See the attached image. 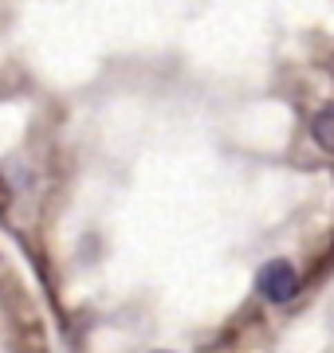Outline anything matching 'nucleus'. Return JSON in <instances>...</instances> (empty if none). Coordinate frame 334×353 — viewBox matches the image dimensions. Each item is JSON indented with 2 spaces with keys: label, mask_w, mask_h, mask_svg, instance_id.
Listing matches in <instances>:
<instances>
[{
  "label": "nucleus",
  "mask_w": 334,
  "mask_h": 353,
  "mask_svg": "<svg viewBox=\"0 0 334 353\" xmlns=\"http://www.w3.org/2000/svg\"><path fill=\"white\" fill-rule=\"evenodd\" d=\"M256 290L268 299V303L283 306V303H291L299 294V275H295V267L287 263V259H271V263L259 267V275H256Z\"/></svg>",
  "instance_id": "obj_1"
},
{
  "label": "nucleus",
  "mask_w": 334,
  "mask_h": 353,
  "mask_svg": "<svg viewBox=\"0 0 334 353\" xmlns=\"http://www.w3.org/2000/svg\"><path fill=\"white\" fill-rule=\"evenodd\" d=\"M311 138L319 141L326 153H334V106H322V110L311 118Z\"/></svg>",
  "instance_id": "obj_2"
},
{
  "label": "nucleus",
  "mask_w": 334,
  "mask_h": 353,
  "mask_svg": "<svg viewBox=\"0 0 334 353\" xmlns=\"http://www.w3.org/2000/svg\"><path fill=\"white\" fill-rule=\"evenodd\" d=\"M157 353H169V350H157Z\"/></svg>",
  "instance_id": "obj_3"
}]
</instances>
